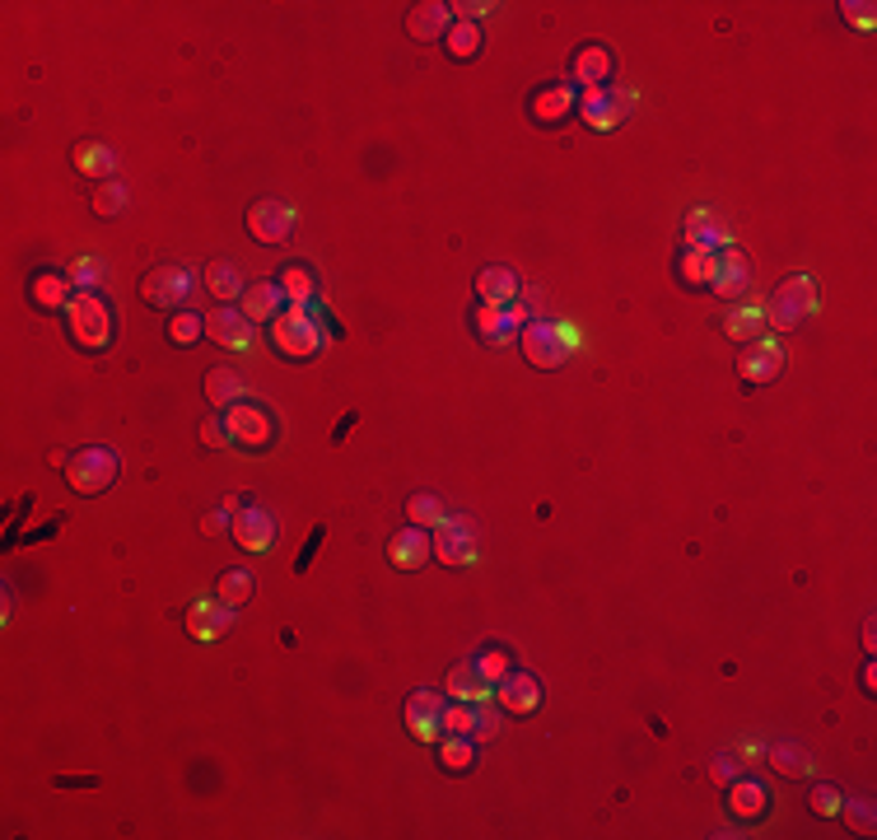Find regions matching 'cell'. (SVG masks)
I'll return each mask as SVG.
<instances>
[{
	"mask_svg": "<svg viewBox=\"0 0 877 840\" xmlns=\"http://www.w3.org/2000/svg\"><path fill=\"white\" fill-rule=\"evenodd\" d=\"M201 444H206V448H225V444H233L229 440V425H225V420H206V425H201Z\"/></svg>",
	"mask_w": 877,
	"mask_h": 840,
	"instance_id": "cell-49",
	"label": "cell"
},
{
	"mask_svg": "<svg viewBox=\"0 0 877 840\" xmlns=\"http://www.w3.org/2000/svg\"><path fill=\"white\" fill-rule=\"evenodd\" d=\"M201 336H206V318L192 314V308H178V314L168 318V341H174V346H196Z\"/></svg>",
	"mask_w": 877,
	"mask_h": 840,
	"instance_id": "cell-37",
	"label": "cell"
},
{
	"mask_svg": "<svg viewBox=\"0 0 877 840\" xmlns=\"http://www.w3.org/2000/svg\"><path fill=\"white\" fill-rule=\"evenodd\" d=\"M817 304H822V290H817V280H812V276H789L785 285L775 290L771 308H761V318L771 322L775 332H789V327H798L803 318H812V314H817Z\"/></svg>",
	"mask_w": 877,
	"mask_h": 840,
	"instance_id": "cell-2",
	"label": "cell"
},
{
	"mask_svg": "<svg viewBox=\"0 0 877 840\" xmlns=\"http://www.w3.org/2000/svg\"><path fill=\"white\" fill-rule=\"evenodd\" d=\"M71 276H75V290H99L103 280H107V267H103V262H93V257H85L80 267H71Z\"/></svg>",
	"mask_w": 877,
	"mask_h": 840,
	"instance_id": "cell-46",
	"label": "cell"
},
{
	"mask_svg": "<svg viewBox=\"0 0 877 840\" xmlns=\"http://www.w3.org/2000/svg\"><path fill=\"white\" fill-rule=\"evenodd\" d=\"M579 117H584V127H593V131L621 127V122H625V93L612 89V85L584 89V93H579Z\"/></svg>",
	"mask_w": 877,
	"mask_h": 840,
	"instance_id": "cell-9",
	"label": "cell"
},
{
	"mask_svg": "<svg viewBox=\"0 0 877 840\" xmlns=\"http://www.w3.org/2000/svg\"><path fill=\"white\" fill-rule=\"evenodd\" d=\"M127 206V187L122 182H99V196H93V215H117Z\"/></svg>",
	"mask_w": 877,
	"mask_h": 840,
	"instance_id": "cell-42",
	"label": "cell"
},
{
	"mask_svg": "<svg viewBox=\"0 0 877 840\" xmlns=\"http://www.w3.org/2000/svg\"><path fill=\"white\" fill-rule=\"evenodd\" d=\"M225 425H229V440L233 444H243V448H266L276 440V420H271V411L262 407V402H239V407H229L225 411Z\"/></svg>",
	"mask_w": 877,
	"mask_h": 840,
	"instance_id": "cell-7",
	"label": "cell"
},
{
	"mask_svg": "<svg viewBox=\"0 0 877 840\" xmlns=\"http://www.w3.org/2000/svg\"><path fill=\"white\" fill-rule=\"evenodd\" d=\"M761 322V308H733V314H724V332L728 336H751Z\"/></svg>",
	"mask_w": 877,
	"mask_h": 840,
	"instance_id": "cell-45",
	"label": "cell"
},
{
	"mask_svg": "<svg viewBox=\"0 0 877 840\" xmlns=\"http://www.w3.org/2000/svg\"><path fill=\"white\" fill-rule=\"evenodd\" d=\"M75 276H71V267L61 271V267H42L34 280H28V300H34V308H42V314H56V308H66L71 300H75Z\"/></svg>",
	"mask_w": 877,
	"mask_h": 840,
	"instance_id": "cell-13",
	"label": "cell"
},
{
	"mask_svg": "<svg viewBox=\"0 0 877 840\" xmlns=\"http://www.w3.org/2000/svg\"><path fill=\"white\" fill-rule=\"evenodd\" d=\"M206 285H211V294H215V300H243V280H239V271H233V262H211V267H206Z\"/></svg>",
	"mask_w": 877,
	"mask_h": 840,
	"instance_id": "cell-35",
	"label": "cell"
},
{
	"mask_svg": "<svg viewBox=\"0 0 877 840\" xmlns=\"http://www.w3.org/2000/svg\"><path fill=\"white\" fill-rule=\"evenodd\" d=\"M438 766L453 771V775L472 771V766H476V738H467V734H444V742H438Z\"/></svg>",
	"mask_w": 877,
	"mask_h": 840,
	"instance_id": "cell-31",
	"label": "cell"
},
{
	"mask_svg": "<svg viewBox=\"0 0 877 840\" xmlns=\"http://www.w3.org/2000/svg\"><path fill=\"white\" fill-rule=\"evenodd\" d=\"M840 803H844V793L836 785H812L808 789V807L812 813H822V817H840Z\"/></svg>",
	"mask_w": 877,
	"mask_h": 840,
	"instance_id": "cell-41",
	"label": "cell"
},
{
	"mask_svg": "<svg viewBox=\"0 0 877 840\" xmlns=\"http://www.w3.org/2000/svg\"><path fill=\"white\" fill-rule=\"evenodd\" d=\"M444 691H448L453 700H485L491 682H485V673H481V663H476V659H467V663H458V667L448 673Z\"/></svg>",
	"mask_w": 877,
	"mask_h": 840,
	"instance_id": "cell-27",
	"label": "cell"
},
{
	"mask_svg": "<svg viewBox=\"0 0 877 840\" xmlns=\"http://www.w3.org/2000/svg\"><path fill=\"white\" fill-rule=\"evenodd\" d=\"M570 71H574V80L584 85V89H598V85L612 80V52H607L602 42H584V47L574 52Z\"/></svg>",
	"mask_w": 877,
	"mask_h": 840,
	"instance_id": "cell-24",
	"label": "cell"
},
{
	"mask_svg": "<svg viewBox=\"0 0 877 840\" xmlns=\"http://www.w3.org/2000/svg\"><path fill=\"white\" fill-rule=\"evenodd\" d=\"M719 247H724V243H719ZM719 247H710V243L686 247V253L677 257L682 285H691V290H710V285H714V276H719Z\"/></svg>",
	"mask_w": 877,
	"mask_h": 840,
	"instance_id": "cell-21",
	"label": "cell"
},
{
	"mask_svg": "<svg viewBox=\"0 0 877 840\" xmlns=\"http://www.w3.org/2000/svg\"><path fill=\"white\" fill-rule=\"evenodd\" d=\"M771 766L785 775H812V752L803 742H775L771 747Z\"/></svg>",
	"mask_w": 877,
	"mask_h": 840,
	"instance_id": "cell-36",
	"label": "cell"
},
{
	"mask_svg": "<svg viewBox=\"0 0 877 840\" xmlns=\"http://www.w3.org/2000/svg\"><path fill=\"white\" fill-rule=\"evenodd\" d=\"M710 775H714V785H733V780L742 775V756H738V752H719L714 766H710Z\"/></svg>",
	"mask_w": 877,
	"mask_h": 840,
	"instance_id": "cell-47",
	"label": "cell"
},
{
	"mask_svg": "<svg viewBox=\"0 0 877 840\" xmlns=\"http://www.w3.org/2000/svg\"><path fill=\"white\" fill-rule=\"evenodd\" d=\"M840 813L850 817V827H854V831H864V836L873 831V803H868V799H850V803H840Z\"/></svg>",
	"mask_w": 877,
	"mask_h": 840,
	"instance_id": "cell-48",
	"label": "cell"
},
{
	"mask_svg": "<svg viewBox=\"0 0 877 840\" xmlns=\"http://www.w3.org/2000/svg\"><path fill=\"white\" fill-rule=\"evenodd\" d=\"M434 533V551L438 560H448V565H476V527L472 519H444L438 527H430Z\"/></svg>",
	"mask_w": 877,
	"mask_h": 840,
	"instance_id": "cell-8",
	"label": "cell"
},
{
	"mask_svg": "<svg viewBox=\"0 0 877 840\" xmlns=\"http://www.w3.org/2000/svg\"><path fill=\"white\" fill-rule=\"evenodd\" d=\"M700 243H710V247L724 243V229L714 225L710 211H691V215H686V247H700Z\"/></svg>",
	"mask_w": 877,
	"mask_h": 840,
	"instance_id": "cell-38",
	"label": "cell"
},
{
	"mask_svg": "<svg viewBox=\"0 0 877 840\" xmlns=\"http://www.w3.org/2000/svg\"><path fill=\"white\" fill-rule=\"evenodd\" d=\"M192 290H196V280H192V271H187L182 262L154 267L145 276V285H140V294H145L150 308H182L187 300H192Z\"/></svg>",
	"mask_w": 877,
	"mask_h": 840,
	"instance_id": "cell-6",
	"label": "cell"
},
{
	"mask_svg": "<svg viewBox=\"0 0 877 840\" xmlns=\"http://www.w3.org/2000/svg\"><path fill=\"white\" fill-rule=\"evenodd\" d=\"M453 5H416L411 14H406V34H411L416 42H438V38H448V28H453Z\"/></svg>",
	"mask_w": 877,
	"mask_h": 840,
	"instance_id": "cell-23",
	"label": "cell"
},
{
	"mask_svg": "<svg viewBox=\"0 0 877 840\" xmlns=\"http://www.w3.org/2000/svg\"><path fill=\"white\" fill-rule=\"evenodd\" d=\"M406 513H411V523H416V527H438V523L448 519V513H444V500H438V495H425V491L411 495Z\"/></svg>",
	"mask_w": 877,
	"mask_h": 840,
	"instance_id": "cell-39",
	"label": "cell"
},
{
	"mask_svg": "<svg viewBox=\"0 0 877 840\" xmlns=\"http://www.w3.org/2000/svg\"><path fill=\"white\" fill-rule=\"evenodd\" d=\"M229 523H233V509H229V505H225V509H211L206 519H201V533H211V537H215V533H229Z\"/></svg>",
	"mask_w": 877,
	"mask_h": 840,
	"instance_id": "cell-50",
	"label": "cell"
},
{
	"mask_svg": "<svg viewBox=\"0 0 877 840\" xmlns=\"http://www.w3.org/2000/svg\"><path fill=\"white\" fill-rule=\"evenodd\" d=\"M785 369V351L775 346L771 336H761V341H751V346L742 351V360H738V373H742V383H771L775 373Z\"/></svg>",
	"mask_w": 877,
	"mask_h": 840,
	"instance_id": "cell-18",
	"label": "cell"
},
{
	"mask_svg": "<svg viewBox=\"0 0 877 840\" xmlns=\"http://www.w3.org/2000/svg\"><path fill=\"white\" fill-rule=\"evenodd\" d=\"M472 322H476V336H485L491 346H505L513 332H523L528 327V308H519V304H481L472 314Z\"/></svg>",
	"mask_w": 877,
	"mask_h": 840,
	"instance_id": "cell-12",
	"label": "cell"
},
{
	"mask_svg": "<svg viewBox=\"0 0 877 840\" xmlns=\"http://www.w3.org/2000/svg\"><path fill=\"white\" fill-rule=\"evenodd\" d=\"M495 728H499V714L485 700H472V738L485 742V738H495Z\"/></svg>",
	"mask_w": 877,
	"mask_h": 840,
	"instance_id": "cell-44",
	"label": "cell"
},
{
	"mask_svg": "<svg viewBox=\"0 0 877 840\" xmlns=\"http://www.w3.org/2000/svg\"><path fill=\"white\" fill-rule=\"evenodd\" d=\"M66 481L75 486V495H103L117 481V454L103 444L80 448V454L66 458Z\"/></svg>",
	"mask_w": 877,
	"mask_h": 840,
	"instance_id": "cell-5",
	"label": "cell"
},
{
	"mask_svg": "<svg viewBox=\"0 0 877 840\" xmlns=\"http://www.w3.org/2000/svg\"><path fill=\"white\" fill-rule=\"evenodd\" d=\"M519 346H523V355H528V365H537V369H556V365H565V360H570V351H574V332H570V327L546 322V318H528V327L519 332Z\"/></svg>",
	"mask_w": 877,
	"mask_h": 840,
	"instance_id": "cell-4",
	"label": "cell"
},
{
	"mask_svg": "<svg viewBox=\"0 0 877 840\" xmlns=\"http://www.w3.org/2000/svg\"><path fill=\"white\" fill-rule=\"evenodd\" d=\"M570 107H574V89L551 80V85H542V89L528 99V117L542 122V127H556V122H565Z\"/></svg>",
	"mask_w": 877,
	"mask_h": 840,
	"instance_id": "cell-22",
	"label": "cell"
},
{
	"mask_svg": "<svg viewBox=\"0 0 877 840\" xmlns=\"http://www.w3.org/2000/svg\"><path fill=\"white\" fill-rule=\"evenodd\" d=\"M434 556V537L430 527H402V533H393V542H387V560H393V570H420L425 560Z\"/></svg>",
	"mask_w": 877,
	"mask_h": 840,
	"instance_id": "cell-16",
	"label": "cell"
},
{
	"mask_svg": "<svg viewBox=\"0 0 877 840\" xmlns=\"http://www.w3.org/2000/svg\"><path fill=\"white\" fill-rule=\"evenodd\" d=\"M444 47H448V56H453V61H476V56H481V24L453 20Z\"/></svg>",
	"mask_w": 877,
	"mask_h": 840,
	"instance_id": "cell-34",
	"label": "cell"
},
{
	"mask_svg": "<svg viewBox=\"0 0 877 840\" xmlns=\"http://www.w3.org/2000/svg\"><path fill=\"white\" fill-rule=\"evenodd\" d=\"M476 663H481V673H485V682H491V687H495L499 677H509V673H513V653H509L505 645L481 649V653H476Z\"/></svg>",
	"mask_w": 877,
	"mask_h": 840,
	"instance_id": "cell-40",
	"label": "cell"
},
{
	"mask_svg": "<svg viewBox=\"0 0 877 840\" xmlns=\"http://www.w3.org/2000/svg\"><path fill=\"white\" fill-rule=\"evenodd\" d=\"M206 397H211V407H239V402L247 397V383H243V373H233V369H211L206 373Z\"/></svg>",
	"mask_w": 877,
	"mask_h": 840,
	"instance_id": "cell-29",
	"label": "cell"
},
{
	"mask_svg": "<svg viewBox=\"0 0 877 840\" xmlns=\"http://www.w3.org/2000/svg\"><path fill=\"white\" fill-rule=\"evenodd\" d=\"M495 696H499V705H505V710L528 714V710H537V700H542V682L532 677V673H523V667H513L509 677L495 682Z\"/></svg>",
	"mask_w": 877,
	"mask_h": 840,
	"instance_id": "cell-20",
	"label": "cell"
},
{
	"mask_svg": "<svg viewBox=\"0 0 877 840\" xmlns=\"http://www.w3.org/2000/svg\"><path fill=\"white\" fill-rule=\"evenodd\" d=\"M280 290H285L290 304H313L318 300V276H313L308 262H290V267H280Z\"/></svg>",
	"mask_w": 877,
	"mask_h": 840,
	"instance_id": "cell-28",
	"label": "cell"
},
{
	"mask_svg": "<svg viewBox=\"0 0 877 840\" xmlns=\"http://www.w3.org/2000/svg\"><path fill=\"white\" fill-rule=\"evenodd\" d=\"M444 710H448V700L438 696V691H411V696H406V705H402V720H406L411 734L434 738L438 724H444Z\"/></svg>",
	"mask_w": 877,
	"mask_h": 840,
	"instance_id": "cell-17",
	"label": "cell"
},
{
	"mask_svg": "<svg viewBox=\"0 0 877 840\" xmlns=\"http://www.w3.org/2000/svg\"><path fill=\"white\" fill-rule=\"evenodd\" d=\"M253 594H257V574L253 570H225L219 574V584H215V598L229 602V607L253 602Z\"/></svg>",
	"mask_w": 877,
	"mask_h": 840,
	"instance_id": "cell-32",
	"label": "cell"
},
{
	"mask_svg": "<svg viewBox=\"0 0 877 840\" xmlns=\"http://www.w3.org/2000/svg\"><path fill=\"white\" fill-rule=\"evenodd\" d=\"M728 789V813L733 817H765V807H771V793H765L761 780H751V775H738Z\"/></svg>",
	"mask_w": 877,
	"mask_h": 840,
	"instance_id": "cell-26",
	"label": "cell"
},
{
	"mask_svg": "<svg viewBox=\"0 0 877 840\" xmlns=\"http://www.w3.org/2000/svg\"><path fill=\"white\" fill-rule=\"evenodd\" d=\"M747 285H751V262H747V253H738V247H733V243H724V247H719V276H714V294H719V300H742V294H747Z\"/></svg>",
	"mask_w": 877,
	"mask_h": 840,
	"instance_id": "cell-14",
	"label": "cell"
},
{
	"mask_svg": "<svg viewBox=\"0 0 877 840\" xmlns=\"http://www.w3.org/2000/svg\"><path fill=\"white\" fill-rule=\"evenodd\" d=\"M257 322L243 318V308H215V314H206V336L215 341V346L225 351H253L257 346Z\"/></svg>",
	"mask_w": 877,
	"mask_h": 840,
	"instance_id": "cell-11",
	"label": "cell"
},
{
	"mask_svg": "<svg viewBox=\"0 0 877 840\" xmlns=\"http://www.w3.org/2000/svg\"><path fill=\"white\" fill-rule=\"evenodd\" d=\"M66 327H71V336L80 351H107L113 346V332H117L113 304H107L99 290H80L66 304Z\"/></svg>",
	"mask_w": 877,
	"mask_h": 840,
	"instance_id": "cell-1",
	"label": "cell"
},
{
	"mask_svg": "<svg viewBox=\"0 0 877 840\" xmlns=\"http://www.w3.org/2000/svg\"><path fill=\"white\" fill-rule=\"evenodd\" d=\"M844 20H859V24H873V5H864V0H859V5H844Z\"/></svg>",
	"mask_w": 877,
	"mask_h": 840,
	"instance_id": "cell-51",
	"label": "cell"
},
{
	"mask_svg": "<svg viewBox=\"0 0 877 840\" xmlns=\"http://www.w3.org/2000/svg\"><path fill=\"white\" fill-rule=\"evenodd\" d=\"M438 728H444V734H467V738H472V700L448 705L444 710V724H438Z\"/></svg>",
	"mask_w": 877,
	"mask_h": 840,
	"instance_id": "cell-43",
	"label": "cell"
},
{
	"mask_svg": "<svg viewBox=\"0 0 877 840\" xmlns=\"http://www.w3.org/2000/svg\"><path fill=\"white\" fill-rule=\"evenodd\" d=\"M229 533H233V542H239L243 551H271V542H276V519H271V513H266L262 505L247 500L243 509H233Z\"/></svg>",
	"mask_w": 877,
	"mask_h": 840,
	"instance_id": "cell-10",
	"label": "cell"
},
{
	"mask_svg": "<svg viewBox=\"0 0 877 840\" xmlns=\"http://www.w3.org/2000/svg\"><path fill=\"white\" fill-rule=\"evenodd\" d=\"M294 229V211L280 206V201H257L253 211H247V233H253L257 243H285Z\"/></svg>",
	"mask_w": 877,
	"mask_h": 840,
	"instance_id": "cell-15",
	"label": "cell"
},
{
	"mask_svg": "<svg viewBox=\"0 0 877 840\" xmlns=\"http://www.w3.org/2000/svg\"><path fill=\"white\" fill-rule=\"evenodd\" d=\"M75 168H80L85 178H99V182H113V174H117V150L113 145H80L75 150Z\"/></svg>",
	"mask_w": 877,
	"mask_h": 840,
	"instance_id": "cell-30",
	"label": "cell"
},
{
	"mask_svg": "<svg viewBox=\"0 0 877 840\" xmlns=\"http://www.w3.org/2000/svg\"><path fill=\"white\" fill-rule=\"evenodd\" d=\"M239 304H243V318H247V322H276V318L290 308L285 290H280L276 280H257V285H247Z\"/></svg>",
	"mask_w": 877,
	"mask_h": 840,
	"instance_id": "cell-19",
	"label": "cell"
},
{
	"mask_svg": "<svg viewBox=\"0 0 877 840\" xmlns=\"http://www.w3.org/2000/svg\"><path fill=\"white\" fill-rule=\"evenodd\" d=\"M233 612H239V607H229V602H219V612H211V602H196L192 635H196V640H215V635H225L233 626Z\"/></svg>",
	"mask_w": 877,
	"mask_h": 840,
	"instance_id": "cell-33",
	"label": "cell"
},
{
	"mask_svg": "<svg viewBox=\"0 0 877 840\" xmlns=\"http://www.w3.org/2000/svg\"><path fill=\"white\" fill-rule=\"evenodd\" d=\"M271 346L285 355V360H313V355L327 346V336H322V327L313 322L300 304H290L285 314L271 322Z\"/></svg>",
	"mask_w": 877,
	"mask_h": 840,
	"instance_id": "cell-3",
	"label": "cell"
},
{
	"mask_svg": "<svg viewBox=\"0 0 877 840\" xmlns=\"http://www.w3.org/2000/svg\"><path fill=\"white\" fill-rule=\"evenodd\" d=\"M519 290H523V280H519V271H513V267H485V271H476L481 304H513V300H519Z\"/></svg>",
	"mask_w": 877,
	"mask_h": 840,
	"instance_id": "cell-25",
	"label": "cell"
}]
</instances>
